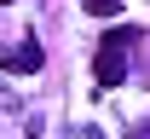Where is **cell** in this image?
I'll list each match as a JSON object with an SVG mask.
<instances>
[{"label": "cell", "mask_w": 150, "mask_h": 139, "mask_svg": "<svg viewBox=\"0 0 150 139\" xmlns=\"http://www.w3.org/2000/svg\"><path fill=\"white\" fill-rule=\"evenodd\" d=\"M127 46H133V29H110L93 52V81L98 87H121L127 81Z\"/></svg>", "instance_id": "cell-1"}, {"label": "cell", "mask_w": 150, "mask_h": 139, "mask_svg": "<svg viewBox=\"0 0 150 139\" xmlns=\"http://www.w3.org/2000/svg\"><path fill=\"white\" fill-rule=\"evenodd\" d=\"M0 64H6V70H12V76H35L40 64H46V52H40L35 41H23L18 52H6V58H0Z\"/></svg>", "instance_id": "cell-2"}, {"label": "cell", "mask_w": 150, "mask_h": 139, "mask_svg": "<svg viewBox=\"0 0 150 139\" xmlns=\"http://www.w3.org/2000/svg\"><path fill=\"white\" fill-rule=\"evenodd\" d=\"M81 6H87L93 18H115V12H121V0H81Z\"/></svg>", "instance_id": "cell-3"}, {"label": "cell", "mask_w": 150, "mask_h": 139, "mask_svg": "<svg viewBox=\"0 0 150 139\" xmlns=\"http://www.w3.org/2000/svg\"><path fill=\"white\" fill-rule=\"evenodd\" d=\"M133 139H150V122H144V128H139V133H133Z\"/></svg>", "instance_id": "cell-4"}, {"label": "cell", "mask_w": 150, "mask_h": 139, "mask_svg": "<svg viewBox=\"0 0 150 139\" xmlns=\"http://www.w3.org/2000/svg\"><path fill=\"white\" fill-rule=\"evenodd\" d=\"M0 6H6V0H0Z\"/></svg>", "instance_id": "cell-5"}]
</instances>
